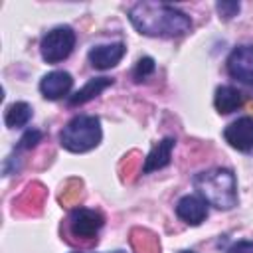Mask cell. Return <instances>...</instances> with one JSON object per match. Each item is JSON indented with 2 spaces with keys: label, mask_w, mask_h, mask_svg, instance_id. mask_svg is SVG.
Returning a JSON list of instances; mask_svg holds the SVG:
<instances>
[{
  "label": "cell",
  "mask_w": 253,
  "mask_h": 253,
  "mask_svg": "<svg viewBox=\"0 0 253 253\" xmlns=\"http://www.w3.org/2000/svg\"><path fill=\"white\" fill-rule=\"evenodd\" d=\"M192 184L198 196L217 210L227 211L237 206V178L229 168L202 170L194 176Z\"/></svg>",
  "instance_id": "cell-2"
},
{
  "label": "cell",
  "mask_w": 253,
  "mask_h": 253,
  "mask_svg": "<svg viewBox=\"0 0 253 253\" xmlns=\"http://www.w3.org/2000/svg\"><path fill=\"white\" fill-rule=\"evenodd\" d=\"M225 67L233 79L245 85H253V45L243 43V45L233 47L231 53L227 55Z\"/></svg>",
  "instance_id": "cell-6"
},
{
  "label": "cell",
  "mask_w": 253,
  "mask_h": 253,
  "mask_svg": "<svg viewBox=\"0 0 253 253\" xmlns=\"http://www.w3.org/2000/svg\"><path fill=\"white\" fill-rule=\"evenodd\" d=\"M101 138H103L101 121L93 115H77L59 130L61 148L75 154L93 150L95 146H99Z\"/></svg>",
  "instance_id": "cell-3"
},
{
  "label": "cell",
  "mask_w": 253,
  "mask_h": 253,
  "mask_svg": "<svg viewBox=\"0 0 253 253\" xmlns=\"http://www.w3.org/2000/svg\"><path fill=\"white\" fill-rule=\"evenodd\" d=\"M42 130H36V128H28L24 134H22V138L18 140V150H30V148H34L40 140H42Z\"/></svg>",
  "instance_id": "cell-16"
},
{
  "label": "cell",
  "mask_w": 253,
  "mask_h": 253,
  "mask_svg": "<svg viewBox=\"0 0 253 253\" xmlns=\"http://www.w3.org/2000/svg\"><path fill=\"white\" fill-rule=\"evenodd\" d=\"M174 144L176 140L172 136H166L162 138L160 142H156L152 146V150L148 152L146 160H144V166H142V172L144 174H150L154 170H160L164 166L170 164V158H172V150H174Z\"/></svg>",
  "instance_id": "cell-11"
},
{
  "label": "cell",
  "mask_w": 253,
  "mask_h": 253,
  "mask_svg": "<svg viewBox=\"0 0 253 253\" xmlns=\"http://www.w3.org/2000/svg\"><path fill=\"white\" fill-rule=\"evenodd\" d=\"M176 215L188 225H200L208 217V204L200 196H182L176 204Z\"/></svg>",
  "instance_id": "cell-10"
},
{
  "label": "cell",
  "mask_w": 253,
  "mask_h": 253,
  "mask_svg": "<svg viewBox=\"0 0 253 253\" xmlns=\"http://www.w3.org/2000/svg\"><path fill=\"white\" fill-rule=\"evenodd\" d=\"M215 8H217L219 18H223V20H231L233 16L239 14L241 4H239V2H227V0H223V2H217Z\"/></svg>",
  "instance_id": "cell-17"
},
{
  "label": "cell",
  "mask_w": 253,
  "mask_h": 253,
  "mask_svg": "<svg viewBox=\"0 0 253 253\" xmlns=\"http://www.w3.org/2000/svg\"><path fill=\"white\" fill-rule=\"evenodd\" d=\"M75 47V32L69 26L51 28L40 42V53L47 63H59L71 55Z\"/></svg>",
  "instance_id": "cell-4"
},
{
  "label": "cell",
  "mask_w": 253,
  "mask_h": 253,
  "mask_svg": "<svg viewBox=\"0 0 253 253\" xmlns=\"http://www.w3.org/2000/svg\"><path fill=\"white\" fill-rule=\"evenodd\" d=\"M180 253H194V251H180Z\"/></svg>",
  "instance_id": "cell-20"
},
{
  "label": "cell",
  "mask_w": 253,
  "mask_h": 253,
  "mask_svg": "<svg viewBox=\"0 0 253 253\" xmlns=\"http://www.w3.org/2000/svg\"><path fill=\"white\" fill-rule=\"evenodd\" d=\"M227 253H253V241L251 239H241L229 247Z\"/></svg>",
  "instance_id": "cell-18"
},
{
  "label": "cell",
  "mask_w": 253,
  "mask_h": 253,
  "mask_svg": "<svg viewBox=\"0 0 253 253\" xmlns=\"http://www.w3.org/2000/svg\"><path fill=\"white\" fill-rule=\"evenodd\" d=\"M73 87V77L67 71H51L42 77L40 81V91L45 99L57 101L61 97H67Z\"/></svg>",
  "instance_id": "cell-9"
},
{
  "label": "cell",
  "mask_w": 253,
  "mask_h": 253,
  "mask_svg": "<svg viewBox=\"0 0 253 253\" xmlns=\"http://www.w3.org/2000/svg\"><path fill=\"white\" fill-rule=\"evenodd\" d=\"M223 138L231 148H235L239 152L253 150V119L239 117L237 121L229 123L223 130Z\"/></svg>",
  "instance_id": "cell-7"
},
{
  "label": "cell",
  "mask_w": 253,
  "mask_h": 253,
  "mask_svg": "<svg viewBox=\"0 0 253 253\" xmlns=\"http://www.w3.org/2000/svg\"><path fill=\"white\" fill-rule=\"evenodd\" d=\"M111 253H125V251H121V249H119V251H111Z\"/></svg>",
  "instance_id": "cell-19"
},
{
  "label": "cell",
  "mask_w": 253,
  "mask_h": 253,
  "mask_svg": "<svg viewBox=\"0 0 253 253\" xmlns=\"http://www.w3.org/2000/svg\"><path fill=\"white\" fill-rule=\"evenodd\" d=\"M243 105V95L241 91H237L231 85H221L215 89L213 95V107L219 115H229L233 111H237Z\"/></svg>",
  "instance_id": "cell-13"
},
{
  "label": "cell",
  "mask_w": 253,
  "mask_h": 253,
  "mask_svg": "<svg viewBox=\"0 0 253 253\" xmlns=\"http://www.w3.org/2000/svg\"><path fill=\"white\" fill-rule=\"evenodd\" d=\"M32 117H34L32 107L26 101H16L6 109L4 121L8 128H20V126H26L32 121Z\"/></svg>",
  "instance_id": "cell-14"
},
{
  "label": "cell",
  "mask_w": 253,
  "mask_h": 253,
  "mask_svg": "<svg viewBox=\"0 0 253 253\" xmlns=\"http://www.w3.org/2000/svg\"><path fill=\"white\" fill-rule=\"evenodd\" d=\"M115 81L111 77H93L89 79L79 91H75L73 95H69V107H77V105H85L87 101L95 99L97 95H101L107 87H111Z\"/></svg>",
  "instance_id": "cell-12"
},
{
  "label": "cell",
  "mask_w": 253,
  "mask_h": 253,
  "mask_svg": "<svg viewBox=\"0 0 253 253\" xmlns=\"http://www.w3.org/2000/svg\"><path fill=\"white\" fill-rule=\"evenodd\" d=\"M154 69H156V65H154V59H152V57H140V59L136 61L134 69H132V79H134L136 83H140V81H144L148 75H152Z\"/></svg>",
  "instance_id": "cell-15"
},
{
  "label": "cell",
  "mask_w": 253,
  "mask_h": 253,
  "mask_svg": "<svg viewBox=\"0 0 253 253\" xmlns=\"http://www.w3.org/2000/svg\"><path fill=\"white\" fill-rule=\"evenodd\" d=\"M69 231L73 237L77 239H93L99 229L105 225V217L101 211L97 210H89V208H75L71 210L69 217Z\"/></svg>",
  "instance_id": "cell-5"
},
{
  "label": "cell",
  "mask_w": 253,
  "mask_h": 253,
  "mask_svg": "<svg viewBox=\"0 0 253 253\" xmlns=\"http://www.w3.org/2000/svg\"><path fill=\"white\" fill-rule=\"evenodd\" d=\"M126 47L123 42H117V43H105V45H93L87 53L89 57V63L95 67V69H111L115 67L123 55H125Z\"/></svg>",
  "instance_id": "cell-8"
},
{
  "label": "cell",
  "mask_w": 253,
  "mask_h": 253,
  "mask_svg": "<svg viewBox=\"0 0 253 253\" xmlns=\"http://www.w3.org/2000/svg\"><path fill=\"white\" fill-rule=\"evenodd\" d=\"M134 30L148 38H178L190 32L192 20L186 12L164 2H136L128 10Z\"/></svg>",
  "instance_id": "cell-1"
}]
</instances>
